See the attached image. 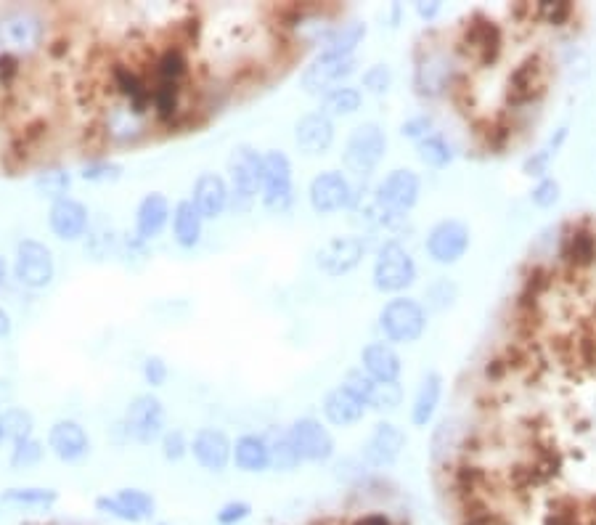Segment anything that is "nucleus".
<instances>
[{
    "mask_svg": "<svg viewBox=\"0 0 596 525\" xmlns=\"http://www.w3.org/2000/svg\"><path fill=\"white\" fill-rule=\"evenodd\" d=\"M416 157H419V162L427 165V168L443 170L453 162V149L440 133H432V136L422 138V141L416 144Z\"/></svg>",
    "mask_w": 596,
    "mask_h": 525,
    "instance_id": "a19ab883",
    "label": "nucleus"
},
{
    "mask_svg": "<svg viewBox=\"0 0 596 525\" xmlns=\"http://www.w3.org/2000/svg\"><path fill=\"white\" fill-rule=\"evenodd\" d=\"M408 435L403 427H398L390 419H382L374 425L371 435L366 438L361 449V462L371 470H387L400 459L403 449H406Z\"/></svg>",
    "mask_w": 596,
    "mask_h": 525,
    "instance_id": "f3484780",
    "label": "nucleus"
},
{
    "mask_svg": "<svg viewBox=\"0 0 596 525\" xmlns=\"http://www.w3.org/2000/svg\"><path fill=\"white\" fill-rule=\"evenodd\" d=\"M122 178V165L112 157H91L80 165V181L85 183H117Z\"/></svg>",
    "mask_w": 596,
    "mask_h": 525,
    "instance_id": "a18cd8bd",
    "label": "nucleus"
},
{
    "mask_svg": "<svg viewBox=\"0 0 596 525\" xmlns=\"http://www.w3.org/2000/svg\"><path fill=\"white\" fill-rule=\"evenodd\" d=\"M337 138V128L329 115H324L321 109H313L308 115H302L295 125V144L300 154L305 157H321L334 146Z\"/></svg>",
    "mask_w": 596,
    "mask_h": 525,
    "instance_id": "5701e85b",
    "label": "nucleus"
},
{
    "mask_svg": "<svg viewBox=\"0 0 596 525\" xmlns=\"http://www.w3.org/2000/svg\"><path fill=\"white\" fill-rule=\"evenodd\" d=\"M379 329L390 345L416 343L427 332V308L414 297H393L379 311Z\"/></svg>",
    "mask_w": 596,
    "mask_h": 525,
    "instance_id": "0eeeda50",
    "label": "nucleus"
},
{
    "mask_svg": "<svg viewBox=\"0 0 596 525\" xmlns=\"http://www.w3.org/2000/svg\"><path fill=\"white\" fill-rule=\"evenodd\" d=\"M191 202L202 213L204 221H218L220 215L231 210V191H228L226 175L204 170L197 175V181L191 186Z\"/></svg>",
    "mask_w": 596,
    "mask_h": 525,
    "instance_id": "4be33fe9",
    "label": "nucleus"
},
{
    "mask_svg": "<svg viewBox=\"0 0 596 525\" xmlns=\"http://www.w3.org/2000/svg\"><path fill=\"white\" fill-rule=\"evenodd\" d=\"M260 202L268 213L284 215L295 205V170L287 152L268 149L263 152V191Z\"/></svg>",
    "mask_w": 596,
    "mask_h": 525,
    "instance_id": "6e6552de",
    "label": "nucleus"
},
{
    "mask_svg": "<svg viewBox=\"0 0 596 525\" xmlns=\"http://www.w3.org/2000/svg\"><path fill=\"white\" fill-rule=\"evenodd\" d=\"M366 250H369V242L361 234L332 236L316 252V266L329 279H340V276L350 274V271L361 266L363 258H366Z\"/></svg>",
    "mask_w": 596,
    "mask_h": 525,
    "instance_id": "dca6fc26",
    "label": "nucleus"
},
{
    "mask_svg": "<svg viewBox=\"0 0 596 525\" xmlns=\"http://www.w3.org/2000/svg\"><path fill=\"white\" fill-rule=\"evenodd\" d=\"M159 525H173V523H159Z\"/></svg>",
    "mask_w": 596,
    "mask_h": 525,
    "instance_id": "680f3d73",
    "label": "nucleus"
},
{
    "mask_svg": "<svg viewBox=\"0 0 596 525\" xmlns=\"http://www.w3.org/2000/svg\"><path fill=\"white\" fill-rule=\"evenodd\" d=\"M6 279H8V263H6V258L0 255V287L6 284Z\"/></svg>",
    "mask_w": 596,
    "mask_h": 525,
    "instance_id": "bf43d9fd",
    "label": "nucleus"
},
{
    "mask_svg": "<svg viewBox=\"0 0 596 525\" xmlns=\"http://www.w3.org/2000/svg\"><path fill=\"white\" fill-rule=\"evenodd\" d=\"M355 199V186L342 170H324L313 175L308 183L310 210L316 215H337L350 210Z\"/></svg>",
    "mask_w": 596,
    "mask_h": 525,
    "instance_id": "4468645a",
    "label": "nucleus"
},
{
    "mask_svg": "<svg viewBox=\"0 0 596 525\" xmlns=\"http://www.w3.org/2000/svg\"><path fill=\"white\" fill-rule=\"evenodd\" d=\"M366 22L361 19H348V22H342L334 27V32L329 35L324 46L318 54L321 56H337V59H348V56H355L358 46H361L363 40H366Z\"/></svg>",
    "mask_w": 596,
    "mask_h": 525,
    "instance_id": "c9c22d12",
    "label": "nucleus"
},
{
    "mask_svg": "<svg viewBox=\"0 0 596 525\" xmlns=\"http://www.w3.org/2000/svg\"><path fill=\"white\" fill-rule=\"evenodd\" d=\"M459 297V287L451 282V279H438V282H432L424 292V300L427 305L424 308H430V311H446L451 308L453 300Z\"/></svg>",
    "mask_w": 596,
    "mask_h": 525,
    "instance_id": "09e8293b",
    "label": "nucleus"
},
{
    "mask_svg": "<svg viewBox=\"0 0 596 525\" xmlns=\"http://www.w3.org/2000/svg\"><path fill=\"white\" fill-rule=\"evenodd\" d=\"M159 449H162V457H165L167 462H181V459H186L191 454L189 435L183 433V430H178V427H170V430H165V435L159 438Z\"/></svg>",
    "mask_w": 596,
    "mask_h": 525,
    "instance_id": "de8ad7c7",
    "label": "nucleus"
},
{
    "mask_svg": "<svg viewBox=\"0 0 596 525\" xmlns=\"http://www.w3.org/2000/svg\"><path fill=\"white\" fill-rule=\"evenodd\" d=\"M403 404V388L400 382H371L369 393H366V406L379 414H393Z\"/></svg>",
    "mask_w": 596,
    "mask_h": 525,
    "instance_id": "37998d69",
    "label": "nucleus"
},
{
    "mask_svg": "<svg viewBox=\"0 0 596 525\" xmlns=\"http://www.w3.org/2000/svg\"><path fill=\"white\" fill-rule=\"evenodd\" d=\"M546 91V64L538 56H528L514 67V72L509 75V101L514 107H528L533 101H538Z\"/></svg>",
    "mask_w": 596,
    "mask_h": 525,
    "instance_id": "393cba45",
    "label": "nucleus"
},
{
    "mask_svg": "<svg viewBox=\"0 0 596 525\" xmlns=\"http://www.w3.org/2000/svg\"><path fill=\"white\" fill-rule=\"evenodd\" d=\"M72 189V173L64 168H46L35 175V191L48 202H59V199L69 197Z\"/></svg>",
    "mask_w": 596,
    "mask_h": 525,
    "instance_id": "ea45409f",
    "label": "nucleus"
},
{
    "mask_svg": "<svg viewBox=\"0 0 596 525\" xmlns=\"http://www.w3.org/2000/svg\"><path fill=\"white\" fill-rule=\"evenodd\" d=\"M469 244H472V231L459 218H443L427 231L424 239V250L427 258L438 266H456L464 255H467Z\"/></svg>",
    "mask_w": 596,
    "mask_h": 525,
    "instance_id": "ddd939ff",
    "label": "nucleus"
},
{
    "mask_svg": "<svg viewBox=\"0 0 596 525\" xmlns=\"http://www.w3.org/2000/svg\"><path fill=\"white\" fill-rule=\"evenodd\" d=\"M363 107V91L358 88V85H342V88H337V91H332L329 96H324L321 99V112L324 115H329L332 120H337V117H353L358 109Z\"/></svg>",
    "mask_w": 596,
    "mask_h": 525,
    "instance_id": "58836bf2",
    "label": "nucleus"
},
{
    "mask_svg": "<svg viewBox=\"0 0 596 525\" xmlns=\"http://www.w3.org/2000/svg\"><path fill=\"white\" fill-rule=\"evenodd\" d=\"M358 525H393V523H390V518H387V515H382V512H371V515H366V518L358 520Z\"/></svg>",
    "mask_w": 596,
    "mask_h": 525,
    "instance_id": "13d9d810",
    "label": "nucleus"
},
{
    "mask_svg": "<svg viewBox=\"0 0 596 525\" xmlns=\"http://www.w3.org/2000/svg\"><path fill=\"white\" fill-rule=\"evenodd\" d=\"M141 377H144V382L151 390L162 388L167 382V377H170V366H167L165 358L151 353V356L144 358V364H141Z\"/></svg>",
    "mask_w": 596,
    "mask_h": 525,
    "instance_id": "3c124183",
    "label": "nucleus"
},
{
    "mask_svg": "<svg viewBox=\"0 0 596 525\" xmlns=\"http://www.w3.org/2000/svg\"><path fill=\"white\" fill-rule=\"evenodd\" d=\"M361 369L377 382H398L403 372V358L395 345L374 340L361 350Z\"/></svg>",
    "mask_w": 596,
    "mask_h": 525,
    "instance_id": "c85d7f7f",
    "label": "nucleus"
},
{
    "mask_svg": "<svg viewBox=\"0 0 596 525\" xmlns=\"http://www.w3.org/2000/svg\"><path fill=\"white\" fill-rule=\"evenodd\" d=\"M567 136H570L567 125H562V128L554 130V133L546 138L544 144L538 146L536 152H530L528 157L522 160V173L528 175V178H536V181L546 178V175H549L551 162L557 160V154L562 152V146H565Z\"/></svg>",
    "mask_w": 596,
    "mask_h": 525,
    "instance_id": "e433bc0d",
    "label": "nucleus"
},
{
    "mask_svg": "<svg viewBox=\"0 0 596 525\" xmlns=\"http://www.w3.org/2000/svg\"><path fill=\"white\" fill-rule=\"evenodd\" d=\"M46 446L64 465H77L91 454V435L77 419H56L48 427Z\"/></svg>",
    "mask_w": 596,
    "mask_h": 525,
    "instance_id": "6ab92c4d",
    "label": "nucleus"
},
{
    "mask_svg": "<svg viewBox=\"0 0 596 525\" xmlns=\"http://www.w3.org/2000/svg\"><path fill=\"white\" fill-rule=\"evenodd\" d=\"M173 221V205H170V199L162 194V191H149L136 207V223H133V229H136V236L141 242H154L157 236H162V231L170 226Z\"/></svg>",
    "mask_w": 596,
    "mask_h": 525,
    "instance_id": "a878e982",
    "label": "nucleus"
},
{
    "mask_svg": "<svg viewBox=\"0 0 596 525\" xmlns=\"http://www.w3.org/2000/svg\"><path fill=\"white\" fill-rule=\"evenodd\" d=\"M414 11L422 22H435L443 14V3L440 0H419V3H414Z\"/></svg>",
    "mask_w": 596,
    "mask_h": 525,
    "instance_id": "6e6d98bb",
    "label": "nucleus"
},
{
    "mask_svg": "<svg viewBox=\"0 0 596 525\" xmlns=\"http://www.w3.org/2000/svg\"><path fill=\"white\" fill-rule=\"evenodd\" d=\"M533 14L551 27H559L573 16V6H567V3H538V6H533Z\"/></svg>",
    "mask_w": 596,
    "mask_h": 525,
    "instance_id": "5fc2aeb1",
    "label": "nucleus"
},
{
    "mask_svg": "<svg viewBox=\"0 0 596 525\" xmlns=\"http://www.w3.org/2000/svg\"><path fill=\"white\" fill-rule=\"evenodd\" d=\"M321 411H324V419L329 422V425L353 427L366 417L369 406L363 404L361 398L355 396V393H350V390L340 382V385H334V388L324 396V401H321Z\"/></svg>",
    "mask_w": 596,
    "mask_h": 525,
    "instance_id": "cd10ccee",
    "label": "nucleus"
},
{
    "mask_svg": "<svg viewBox=\"0 0 596 525\" xmlns=\"http://www.w3.org/2000/svg\"><path fill=\"white\" fill-rule=\"evenodd\" d=\"M263 438H265V446H268V454H271V470L284 472V475L300 470L302 457L295 446V438H292V433H289V427H281V425L265 427Z\"/></svg>",
    "mask_w": 596,
    "mask_h": 525,
    "instance_id": "473e14b6",
    "label": "nucleus"
},
{
    "mask_svg": "<svg viewBox=\"0 0 596 525\" xmlns=\"http://www.w3.org/2000/svg\"><path fill=\"white\" fill-rule=\"evenodd\" d=\"M48 446L40 438H24V441L11 443V457H8V465L14 470H30V467H38L46 457Z\"/></svg>",
    "mask_w": 596,
    "mask_h": 525,
    "instance_id": "c03bdc74",
    "label": "nucleus"
},
{
    "mask_svg": "<svg viewBox=\"0 0 596 525\" xmlns=\"http://www.w3.org/2000/svg\"><path fill=\"white\" fill-rule=\"evenodd\" d=\"M501 30L498 24L491 22V19H483L477 16L469 24H464V32H461V46L467 48L469 59L480 64V67H491L496 64L498 54H501Z\"/></svg>",
    "mask_w": 596,
    "mask_h": 525,
    "instance_id": "b1692460",
    "label": "nucleus"
},
{
    "mask_svg": "<svg viewBox=\"0 0 596 525\" xmlns=\"http://www.w3.org/2000/svg\"><path fill=\"white\" fill-rule=\"evenodd\" d=\"M562 258L575 268H589L596 260V236L586 229H573L562 242Z\"/></svg>",
    "mask_w": 596,
    "mask_h": 525,
    "instance_id": "4c0bfd02",
    "label": "nucleus"
},
{
    "mask_svg": "<svg viewBox=\"0 0 596 525\" xmlns=\"http://www.w3.org/2000/svg\"><path fill=\"white\" fill-rule=\"evenodd\" d=\"M170 229H173V242L181 250H197L199 244H202L204 218L191 199H178L175 202Z\"/></svg>",
    "mask_w": 596,
    "mask_h": 525,
    "instance_id": "2f4dec72",
    "label": "nucleus"
},
{
    "mask_svg": "<svg viewBox=\"0 0 596 525\" xmlns=\"http://www.w3.org/2000/svg\"><path fill=\"white\" fill-rule=\"evenodd\" d=\"M6 441V435H3V419H0V443Z\"/></svg>",
    "mask_w": 596,
    "mask_h": 525,
    "instance_id": "052dcab7",
    "label": "nucleus"
},
{
    "mask_svg": "<svg viewBox=\"0 0 596 525\" xmlns=\"http://www.w3.org/2000/svg\"><path fill=\"white\" fill-rule=\"evenodd\" d=\"M422 197V178L408 168L390 170L382 181L374 186V205L379 207L382 226H393L403 221Z\"/></svg>",
    "mask_w": 596,
    "mask_h": 525,
    "instance_id": "20e7f679",
    "label": "nucleus"
},
{
    "mask_svg": "<svg viewBox=\"0 0 596 525\" xmlns=\"http://www.w3.org/2000/svg\"><path fill=\"white\" fill-rule=\"evenodd\" d=\"M287 27L292 32V38L300 40L305 48H321L329 40V35H332L337 24H334L332 16L318 11V8H300V11H295V19Z\"/></svg>",
    "mask_w": 596,
    "mask_h": 525,
    "instance_id": "c756f323",
    "label": "nucleus"
},
{
    "mask_svg": "<svg viewBox=\"0 0 596 525\" xmlns=\"http://www.w3.org/2000/svg\"><path fill=\"white\" fill-rule=\"evenodd\" d=\"M559 199H562V186H559L557 178H551V175L536 181V186L530 189V202H533L536 207H541V210L554 207Z\"/></svg>",
    "mask_w": 596,
    "mask_h": 525,
    "instance_id": "8fccbe9b",
    "label": "nucleus"
},
{
    "mask_svg": "<svg viewBox=\"0 0 596 525\" xmlns=\"http://www.w3.org/2000/svg\"><path fill=\"white\" fill-rule=\"evenodd\" d=\"M165 422H167V411L162 398L154 396V393H138L128 401L125 406V414H122V433L125 438L133 443H141V446H149V443L159 441L165 435Z\"/></svg>",
    "mask_w": 596,
    "mask_h": 525,
    "instance_id": "1a4fd4ad",
    "label": "nucleus"
},
{
    "mask_svg": "<svg viewBox=\"0 0 596 525\" xmlns=\"http://www.w3.org/2000/svg\"><path fill=\"white\" fill-rule=\"evenodd\" d=\"M456 64L446 48H419L414 67V91L422 99H440L453 85Z\"/></svg>",
    "mask_w": 596,
    "mask_h": 525,
    "instance_id": "9b49d317",
    "label": "nucleus"
},
{
    "mask_svg": "<svg viewBox=\"0 0 596 525\" xmlns=\"http://www.w3.org/2000/svg\"><path fill=\"white\" fill-rule=\"evenodd\" d=\"M289 433L295 438V446L300 451L302 462L310 465H324L334 457L337 443H334L332 430L316 417H300L289 425Z\"/></svg>",
    "mask_w": 596,
    "mask_h": 525,
    "instance_id": "a211bd4d",
    "label": "nucleus"
},
{
    "mask_svg": "<svg viewBox=\"0 0 596 525\" xmlns=\"http://www.w3.org/2000/svg\"><path fill=\"white\" fill-rule=\"evenodd\" d=\"M99 122L106 144L117 146V149H128V146H138L141 141L149 138L154 117H151V112H146V109L114 96V99L101 109Z\"/></svg>",
    "mask_w": 596,
    "mask_h": 525,
    "instance_id": "7ed1b4c3",
    "label": "nucleus"
},
{
    "mask_svg": "<svg viewBox=\"0 0 596 525\" xmlns=\"http://www.w3.org/2000/svg\"><path fill=\"white\" fill-rule=\"evenodd\" d=\"M0 504L8 510L51 512L59 504V491L46 486H14L0 494Z\"/></svg>",
    "mask_w": 596,
    "mask_h": 525,
    "instance_id": "f704fd0d",
    "label": "nucleus"
},
{
    "mask_svg": "<svg viewBox=\"0 0 596 525\" xmlns=\"http://www.w3.org/2000/svg\"><path fill=\"white\" fill-rule=\"evenodd\" d=\"M432 133H435V120H432V115H427V112L408 117V120L400 125V136L414 141V144H419L422 138L432 136Z\"/></svg>",
    "mask_w": 596,
    "mask_h": 525,
    "instance_id": "603ef678",
    "label": "nucleus"
},
{
    "mask_svg": "<svg viewBox=\"0 0 596 525\" xmlns=\"http://www.w3.org/2000/svg\"><path fill=\"white\" fill-rule=\"evenodd\" d=\"M96 512L104 518H112L117 523H146L157 515V499L144 491V488H117L112 494L96 496L93 502Z\"/></svg>",
    "mask_w": 596,
    "mask_h": 525,
    "instance_id": "f8f14e48",
    "label": "nucleus"
},
{
    "mask_svg": "<svg viewBox=\"0 0 596 525\" xmlns=\"http://www.w3.org/2000/svg\"><path fill=\"white\" fill-rule=\"evenodd\" d=\"M0 419H3V435H6V441L16 443L35 435V417H32V411L24 409V406H8V409L0 414Z\"/></svg>",
    "mask_w": 596,
    "mask_h": 525,
    "instance_id": "79ce46f5",
    "label": "nucleus"
},
{
    "mask_svg": "<svg viewBox=\"0 0 596 525\" xmlns=\"http://www.w3.org/2000/svg\"><path fill=\"white\" fill-rule=\"evenodd\" d=\"M387 154V133L379 122H361L350 130L345 149H342V165L350 175L366 181L374 170L382 165Z\"/></svg>",
    "mask_w": 596,
    "mask_h": 525,
    "instance_id": "423d86ee",
    "label": "nucleus"
},
{
    "mask_svg": "<svg viewBox=\"0 0 596 525\" xmlns=\"http://www.w3.org/2000/svg\"><path fill=\"white\" fill-rule=\"evenodd\" d=\"M11 332H14V321H11V313H8L6 308H0V340H6Z\"/></svg>",
    "mask_w": 596,
    "mask_h": 525,
    "instance_id": "4d7b16f0",
    "label": "nucleus"
},
{
    "mask_svg": "<svg viewBox=\"0 0 596 525\" xmlns=\"http://www.w3.org/2000/svg\"><path fill=\"white\" fill-rule=\"evenodd\" d=\"M393 67L390 64H371L361 77V91L371 96H385L393 88Z\"/></svg>",
    "mask_w": 596,
    "mask_h": 525,
    "instance_id": "49530a36",
    "label": "nucleus"
},
{
    "mask_svg": "<svg viewBox=\"0 0 596 525\" xmlns=\"http://www.w3.org/2000/svg\"><path fill=\"white\" fill-rule=\"evenodd\" d=\"M234 467L247 475H263L271 470V454L265 446L263 433H244L234 441Z\"/></svg>",
    "mask_w": 596,
    "mask_h": 525,
    "instance_id": "72a5a7b5",
    "label": "nucleus"
},
{
    "mask_svg": "<svg viewBox=\"0 0 596 525\" xmlns=\"http://www.w3.org/2000/svg\"><path fill=\"white\" fill-rule=\"evenodd\" d=\"M252 515V504L244 502V499H231L215 512V523L218 525H242L244 520Z\"/></svg>",
    "mask_w": 596,
    "mask_h": 525,
    "instance_id": "864d4df0",
    "label": "nucleus"
},
{
    "mask_svg": "<svg viewBox=\"0 0 596 525\" xmlns=\"http://www.w3.org/2000/svg\"><path fill=\"white\" fill-rule=\"evenodd\" d=\"M440 398H443V374L427 372L416 385L414 401H411V425L427 430L438 414Z\"/></svg>",
    "mask_w": 596,
    "mask_h": 525,
    "instance_id": "7c9ffc66",
    "label": "nucleus"
},
{
    "mask_svg": "<svg viewBox=\"0 0 596 525\" xmlns=\"http://www.w3.org/2000/svg\"><path fill=\"white\" fill-rule=\"evenodd\" d=\"M48 229L59 242H80L91 231V210L77 197H64L48 207Z\"/></svg>",
    "mask_w": 596,
    "mask_h": 525,
    "instance_id": "aec40b11",
    "label": "nucleus"
},
{
    "mask_svg": "<svg viewBox=\"0 0 596 525\" xmlns=\"http://www.w3.org/2000/svg\"><path fill=\"white\" fill-rule=\"evenodd\" d=\"M191 457L202 470L223 472L234 459V441L220 427H199L191 438Z\"/></svg>",
    "mask_w": 596,
    "mask_h": 525,
    "instance_id": "412c9836",
    "label": "nucleus"
},
{
    "mask_svg": "<svg viewBox=\"0 0 596 525\" xmlns=\"http://www.w3.org/2000/svg\"><path fill=\"white\" fill-rule=\"evenodd\" d=\"M14 279L27 290H46L56 279V258L53 250L40 239H22L14 252Z\"/></svg>",
    "mask_w": 596,
    "mask_h": 525,
    "instance_id": "9d476101",
    "label": "nucleus"
},
{
    "mask_svg": "<svg viewBox=\"0 0 596 525\" xmlns=\"http://www.w3.org/2000/svg\"><path fill=\"white\" fill-rule=\"evenodd\" d=\"M419 276L414 255L408 252V247L390 239L377 250L374 266H371V287L382 295H395L411 290Z\"/></svg>",
    "mask_w": 596,
    "mask_h": 525,
    "instance_id": "39448f33",
    "label": "nucleus"
},
{
    "mask_svg": "<svg viewBox=\"0 0 596 525\" xmlns=\"http://www.w3.org/2000/svg\"><path fill=\"white\" fill-rule=\"evenodd\" d=\"M231 210L249 213L263 191V152L252 144H236L226 160Z\"/></svg>",
    "mask_w": 596,
    "mask_h": 525,
    "instance_id": "f03ea898",
    "label": "nucleus"
},
{
    "mask_svg": "<svg viewBox=\"0 0 596 525\" xmlns=\"http://www.w3.org/2000/svg\"><path fill=\"white\" fill-rule=\"evenodd\" d=\"M146 75H149V85H183L186 88L191 77L189 51L183 46H165L151 56Z\"/></svg>",
    "mask_w": 596,
    "mask_h": 525,
    "instance_id": "bb28decb",
    "label": "nucleus"
},
{
    "mask_svg": "<svg viewBox=\"0 0 596 525\" xmlns=\"http://www.w3.org/2000/svg\"><path fill=\"white\" fill-rule=\"evenodd\" d=\"M48 19L32 6H11L0 11V56L30 59L46 48Z\"/></svg>",
    "mask_w": 596,
    "mask_h": 525,
    "instance_id": "f257e3e1",
    "label": "nucleus"
},
{
    "mask_svg": "<svg viewBox=\"0 0 596 525\" xmlns=\"http://www.w3.org/2000/svg\"><path fill=\"white\" fill-rule=\"evenodd\" d=\"M355 69H358V61L355 56H348V59H337V56H321L318 54L316 59L310 61L308 67L302 69L300 75V88L308 96H318V99H324L332 91L342 88V85H348L350 77L355 75Z\"/></svg>",
    "mask_w": 596,
    "mask_h": 525,
    "instance_id": "2eb2a0df",
    "label": "nucleus"
}]
</instances>
